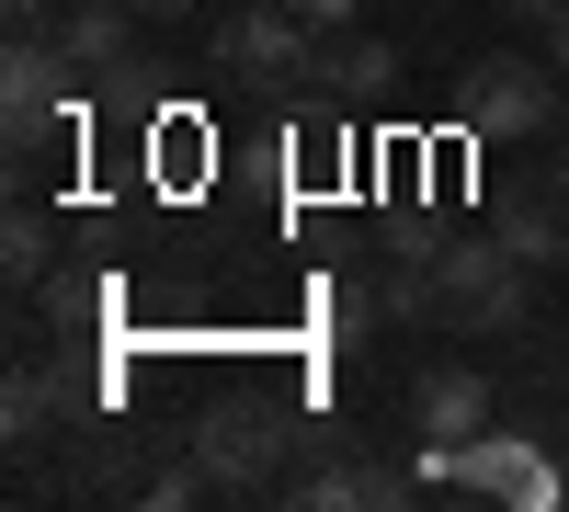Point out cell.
Returning a JSON list of instances; mask_svg holds the SVG:
<instances>
[{
  "label": "cell",
  "mask_w": 569,
  "mask_h": 512,
  "mask_svg": "<svg viewBox=\"0 0 569 512\" xmlns=\"http://www.w3.org/2000/svg\"><path fill=\"white\" fill-rule=\"evenodd\" d=\"M490 228H501V240L525 251L536 273H558V262H569V160H525V171H501Z\"/></svg>",
  "instance_id": "8992f818"
},
{
  "label": "cell",
  "mask_w": 569,
  "mask_h": 512,
  "mask_svg": "<svg viewBox=\"0 0 569 512\" xmlns=\"http://www.w3.org/2000/svg\"><path fill=\"white\" fill-rule=\"evenodd\" d=\"M501 12H512V23H536V34H547V23L569 12V0H501Z\"/></svg>",
  "instance_id": "9a60e30c"
},
{
  "label": "cell",
  "mask_w": 569,
  "mask_h": 512,
  "mask_svg": "<svg viewBox=\"0 0 569 512\" xmlns=\"http://www.w3.org/2000/svg\"><path fill=\"white\" fill-rule=\"evenodd\" d=\"M319 91H342V103H388L399 91V46L388 34H319Z\"/></svg>",
  "instance_id": "30bf717a"
},
{
  "label": "cell",
  "mask_w": 569,
  "mask_h": 512,
  "mask_svg": "<svg viewBox=\"0 0 569 512\" xmlns=\"http://www.w3.org/2000/svg\"><path fill=\"white\" fill-rule=\"evenodd\" d=\"M308 433L284 422L273 399H217L206 422H194V455H206V479H217V501H262V490H284V455H297Z\"/></svg>",
  "instance_id": "3957f363"
},
{
  "label": "cell",
  "mask_w": 569,
  "mask_h": 512,
  "mask_svg": "<svg viewBox=\"0 0 569 512\" xmlns=\"http://www.w3.org/2000/svg\"><path fill=\"white\" fill-rule=\"evenodd\" d=\"M547 58H558V80H569V12H558V23H547Z\"/></svg>",
  "instance_id": "2e32d148"
},
{
  "label": "cell",
  "mask_w": 569,
  "mask_h": 512,
  "mask_svg": "<svg viewBox=\"0 0 569 512\" xmlns=\"http://www.w3.org/2000/svg\"><path fill=\"white\" fill-rule=\"evenodd\" d=\"M0 273H12V297H46V273H58V217H46V205H12V228H0Z\"/></svg>",
  "instance_id": "8fae6325"
},
{
  "label": "cell",
  "mask_w": 569,
  "mask_h": 512,
  "mask_svg": "<svg viewBox=\"0 0 569 512\" xmlns=\"http://www.w3.org/2000/svg\"><path fill=\"white\" fill-rule=\"evenodd\" d=\"M137 12H149V23H182V12H194V0H137Z\"/></svg>",
  "instance_id": "e0dca14e"
},
{
  "label": "cell",
  "mask_w": 569,
  "mask_h": 512,
  "mask_svg": "<svg viewBox=\"0 0 569 512\" xmlns=\"http://www.w3.org/2000/svg\"><path fill=\"white\" fill-rule=\"evenodd\" d=\"M137 34H149V12H137V0H69V23H58V46H69L80 80H126V69H149V58H137Z\"/></svg>",
  "instance_id": "ba28073f"
},
{
  "label": "cell",
  "mask_w": 569,
  "mask_h": 512,
  "mask_svg": "<svg viewBox=\"0 0 569 512\" xmlns=\"http://www.w3.org/2000/svg\"><path fill=\"white\" fill-rule=\"evenodd\" d=\"M456 137H558V58H525V46H490V58L456 69Z\"/></svg>",
  "instance_id": "7a4b0ae2"
},
{
  "label": "cell",
  "mask_w": 569,
  "mask_h": 512,
  "mask_svg": "<svg viewBox=\"0 0 569 512\" xmlns=\"http://www.w3.org/2000/svg\"><path fill=\"white\" fill-rule=\"evenodd\" d=\"M0 12H12V34H58V23H69L58 0H0Z\"/></svg>",
  "instance_id": "5bb4252c"
},
{
  "label": "cell",
  "mask_w": 569,
  "mask_h": 512,
  "mask_svg": "<svg viewBox=\"0 0 569 512\" xmlns=\"http://www.w3.org/2000/svg\"><path fill=\"white\" fill-rule=\"evenodd\" d=\"M433 319L456 342H525L536 331V262L501 240V228H467L433 240Z\"/></svg>",
  "instance_id": "6da1fadb"
},
{
  "label": "cell",
  "mask_w": 569,
  "mask_h": 512,
  "mask_svg": "<svg viewBox=\"0 0 569 512\" xmlns=\"http://www.w3.org/2000/svg\"><path fill=\"white\" fill-rule=\"evenodd\" d=\"M137 501H149V512H194V501H217V479H206V455L182 444L171 468H149V479H137Z\"/></svg>",
  "instance_id": "7c38bea8"
},
{
  "label": "cell",
  "mask_w": 569,
  "mask_h": 512,
  "mask_svg": "<svg viewBox=\"0 0 569 512\" xmlns=\"http://www.w3.org/2000/svg\"><path fill=\"white\" fill-rule=\"evenodd\" d=\"M69 80L80 69H69L58 34H12V46H0V137H12V160L69 126Z\"/></svg>",
  "instance_id": "277c9868"
},
{
  "label": "cell",
  "mask_w": 569,
  "mask_h": 512,
  "mask_svg": "<svg viewBox=\"0 0 569 512\" xmlns=\"http://www.w3.org/2000/svg\"><path fill=\"white\" fill-rule=\"evenodd\" d=\"M206 69H228V80H308L319 34L297 23V0H240V12L206 34Z\"/></svg>",
  "instance_id": "5b68a950"
},
{
  "label": "cell",
  "mask_w": 569,
  "mask_h": 512,
  "mask_svg": "<svg viewBox=\"0 0 569 512\" xmlns=\"http://www.w3.org/2000/svg\"><path fill=\"white\" fill-rule=\"evenodd\" d=\"M69 433V377L58 364H12V399H0V444L12 455H46Z\"/></svg>",
  "instance_id": "9c48e42d"
},
{
  "label": "cell",
  "mask_w": 569,
  "mask_h": 512,
  "mask_svg": "<svg viewBox=\"0 0 569 512\" xmlns=\"http://www.w3.org/2000/svg\"><path fill=\"white\" fill-rule=\"evenodd\" d=\"M353 12H365V0H297V23H308V34H353Z\"/></svg>",
  "instance_id": "4fadbf2b"
},
{
  "label": "cell",
  "mask_w": 569,
  "mask_h": 512,
  "mask_svg": "<svg viewBox=\"0 0 569 512\" xmlns=\"http://www.w3.org/2000/svg\"><path fill=\"white\" fill-rule=\"evenodd\" d=\"M490 422H501L490 364H421V377H410V433L421 444H479Z\"/></svg>",
  "instance_id": "52a82bcc"
}]
</instances>
